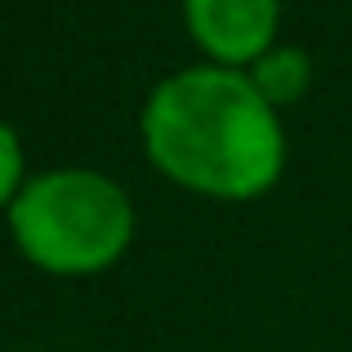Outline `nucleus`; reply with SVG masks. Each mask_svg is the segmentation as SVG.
<instances>
[{
	"instance_id": "nucleus-5",
	"label": "nucleus",
	"mask_w": 352,
	"mask_h": 352,
	"mask_svg": "<svg viewBox=\"0 0 352 352\" xmlns=\"http://www.w3.org/2000/svg\"><path fill=\"white\" fill-rule=\"evenodd\" d=\"M27 174H23V138L9 120H0V206H14V197L23 192Z\"/></svg>"
},
{
	"instance_id": "nucleus-4",
	"label": "nucleus",
	"mask_w": 352,
	"mask_h": 352,
	"mask_svg": "<svg viewBox=\"0 0 352 352\" xmlns=\"http://www.w3.org/2000/svg\"><path fill=\"white\" fill-rule=\"evenodd\" d=\"M245 72H250V80H254V89L272 107L299 103V98L308 94V85H312V58H308V50H299V45H272V50Z\"/></svg>"
},
{
	"instance_id": "nucleus-3",
	"label": "nucleus",
	"mask_w": 352,
	"mask_h": 352,
	"mask_svg": "<svg viewBox=\"0 0 352 352\" xmlns=\"http://www.w3.org/2000/svg\"><path fill=\"white\" fill-rule=\"evenodd\" d=\"M192 41L219 67H254L276 45L281 0H183Z\"/></svg>"
},
{
	"instance_id": "nucleus-1",
	"label": "nucleus",
	"mask_w": 352,
	"mask_h": 352,
	"mask_svg": "<svg viewBox=\"0 0 352 352\" xmlns=\"http://www.w3.org/2000/svg\"><path fill=\"white\" fill-rule=\"evenodd\" d=\"M138 129L165 179L214 201H254L285 170V125L241 67L197 63L165 76Z\"/></svg>"
},
{
	"instance_id": "nucleus-2",
	"label": "nucleus",
	"mask_w": 352,
	"mask_h": 352,
	"mask_svg": "<svg viewBox=\"0 0 352 352\" xmlns=\"http://www.w3.org/2000/svg\"><path fill=\"white\" fill-rule=\"evenodd\" d=\"M9 236L45 272L89 276L112 267L134 241V201L103 170H45L9 206Z\"/></svg>"
}]
</instances>
